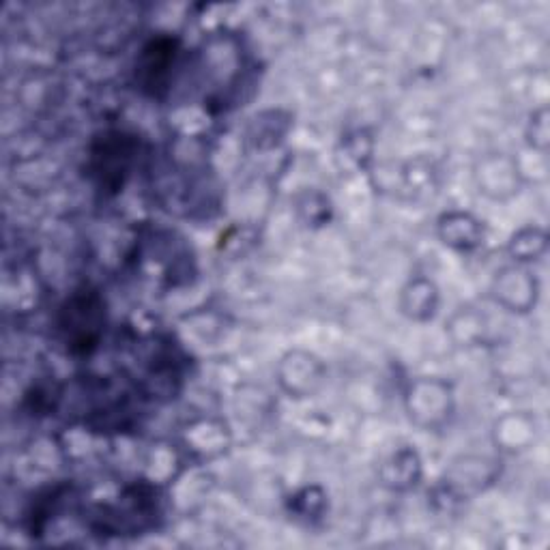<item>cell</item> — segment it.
I'll list each match as a JSON object with an SVG mask.
<instances>
[{
    "label": "cell",
    "instance_id": "1",
    "mask_svg": "<svg viewBox=\"0 0 550 550\" xmlns=\"http://www.w3.org/2000/svg\"><path fill=\"white\" fill-rule=\"evenodd\" d=\"M63 314V329L67 331V342L89 346L97 340L101 327V301L97 295H76L67 303Z\"/></svg>",
    "mask_w": 550,
    "mask_h": 550
},
{
    "label": "cell",
    "instance_id": "2",
    "mask_svg": "<svg viewBox=\"0 0 550 550\" xmlns=\"http://www.w3.org/2000/svg\"><path fill=\"white\" fill-rule=\"evenodd\" d=\"M430 396L432 398L428 400L426 394H424L422 383H417L411 389V394H409L411 417L415 419L419 426H426V428L437 426L441 419L445 417V409L450 411V392H447L445 385L434 383V389H432Z\"/></svg>",
    "mask_w": 550,
    "mask_h": 550
},
{
    "label": "cell",
    "instance_id": "3",
    "mask_svg": "<svg viewBox=\"0 0 550 550\" xmlns=\"http://www.w3.org/2000/svg\"><path fill=\"white\" fill-rule=\"evenodd\" d=\"M293 376H299V379L291 385L288 392L291 394H314L316 387L321 385L323 379V368L318 361L310 355H288L282 364V381L293 379Z\"/></svg>",
    "mask_w": 550,
    "mask_h": 550
},
{
    "label": "cell",
    "instance_id": "4",
    "mask_svg": "<svg viewBox=\"0 0 550 550\" xmlns=\"http://www.w3.org/2000/svg\"><path fill=\"white\" fill-rule=\"evenodd\" d=\"M170 52L172 50H170L168 41H155V43H151L147 50H144L142 63H140V69H138V74L144 76V84L157 89V86L164 82L166 71L172 65Z\"/></svg>",
    "mask_w": 550,
    "mask_h": 550
},
{
    "label": "cell",
    "instance_id": "5",
    "mask_svg": "<svg viewBox=\"0 0 550 550\" xmlns=\"http://www.w3.org/2000/svg\"><path fill=\"white\" fill-rule=\"evenodd\" d=\"M475 224L477 222H473L469 215H447L441 224L445 243L456 245V248H473L480 239Z\"/></svg>",
    "mask_w": 550,
    "mask_h": 550
}]
</instances>
